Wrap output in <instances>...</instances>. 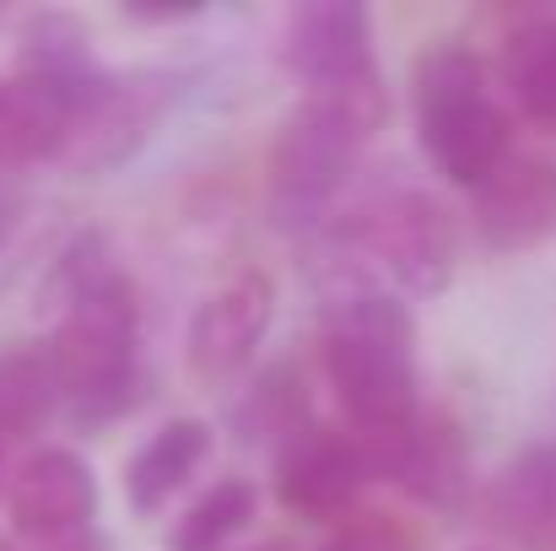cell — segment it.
Here are the masks:
<instances>
[{
	"label": "cell",
	"instance_id": "cell-4",
	"mask_svg": "<svg viewBox=\"0 0 556 551\" xmlns=\"http://www.w3.org/2000/svg\"><path fill=\"white\" fill-rule=\"evenodd\" d=\"M410 103H416L421 152L448 184L476 189L514 152V120L497 98V82L486 60L465 43H443L416 60Z\"/></svg>",
	"mask_w": 556,
	"mask_h": 551
},
{
	"label": "cell",
	"instance_id": "cell-14",
	"mask_svg": "<svg viewBox=\"0 0 556 551\" xmlns=\"http://www.w3.org/2000/svg\"><path fill=\"white\" fill-rule=\"evenodd\" d=\"M216 433L200 416H174L163 422L147 443H136V454L125 460V498L136 514H157L174 492H185L200 476V465L211 460Z\"/></svg>",
	"mask_w": 556,
	"mask_h": 551
},
{
	"label": "cell",
	"instance_id": "cell-23",
	"mask_svg": "<svg viewBox=\"0 0 556 551\" xmlns=\"http://www.w3.org/2000/svg\"><path fill=\"white\" fill-rule=\"evenodd\" d=\"M33 551H114L98 530H76V536H60V541H43V547H33Z\"/></svg>",
	"mask_w": 556,
	"mask_h": 551
},
{
	"label": "cell",
	"instance_id": "cell-3",
	"mask_svg": "<svg viewBox=\"0 0 556 551\" xmlns=\"http://www.w3.org/2000/svg\"><path fill=\"white\" fill-rule=\"evenodd\" d=\"M136 341H141V303H136L130 276H114L54 314L43 358L54 367L60 405L81 427H103L147 395Z\"/></svg>",
	"mask_w": 556,
	"mask_h": 551
},
{
	"label": "cell",
	"instance_id": "cell-11",
	"mask_svg": "<svg viewBox=\"0 0 556 551\" xmlns=\"http://www.w3.org/2000/svg\"><path fill=\"white\" fill-rule=\"evenodd\" d=\"M357 454H363L368 476L394 481L400 492H410L427 509H454L470 487V454L448 416L416 411L410 427H400L394 438H378V443H357Z\"/></svg>",
	"mask_w": 556,
	"mask_h": 551
},
{
	"label": "cell",
	"instance_id": "cell-19",
	"mask_svg": "<svg viewBox=\"0 0 556 551\" xmlns=\"http://www.w3.org/2000/svg\"><path fill=\"white\" fill-rule=\"evenodd\" d=\"M314 422V405H308V384H303V373L292 363H276L265 367L249 389H243V400L232 405V427H238V438H249V443H287L292 433H303Z\"/></svg>",
	"mask_w": 556,
	"mask_h": 551
},
{
	"label": "cell",
	"instance_id": "cell-25",
	"mask_svg": "<svg viewBox=\"0 0 556 551\" xmlns=\"http://www.w3.org/2000/svg\"><path fill=\"white\" fill-rule=\"evenodd\" d=\"M0 487H5V449H0Z\"/></svg>",
	"mask_w": 556,
	"mask_h": 551
},
{
	"label": "cell",
	"instance_id": "cell-5",
	"mask_svg": "<svg viewBox=\"0 0 556 551\" xmlns=\"http://www.w3.org/2000/svg\"><path fill=\"white\" fill-rule=\"evenodd\" d=\"M336 243L346 249V260H357L363 271L389 276L400 292L410 298H432L448 287L454 265H459V227L454 211L427 195V189H378L372 200H363L341 227Z\"/></svg>",
	"mask_w": 556,
	"mask_h": 551
},
{
	"label": "cell",
	"instance_id": "cell-13",
	"mask_svg": "<svg viewBox=\"0 0 556 551\" xmlns=\"http://www.w3.org/2000/svg\"><path fill=\"white\" fill-rule=\"evenodd\" d=\"M486 519L508 541L556 551V438L530 443L486 492Z\"/></svg>",
	"mask_w": 556,
	"mask_h": 551
},
{
	"label": "cell",
	"instance_id": "cell-10",
	"mask_svg": "<svg viewBox=\"0 0 556 551\" xmlns=\"http://www.w3.org/2000/svg\"><path fill=\"white\" fill-rule=\"evenodd\" d=\"M476 238L492 254H525L556 238V158L508 152L476 184Z\"/></svg>",
	"mask_w": 556,
	"mask_h": 551
},
{
	"label": "cell",
	"instance_id": "cell-15",
	"mask_svg": "<svg viewBox=\"0 0 556 551\" xmlns=\"http://www.w3.org/2000/svg\"><path fill=\"white\" fill-rule=\"evenodd\" d=\"M65 114H71V92H60L43 76L11 71L0 82V174L54 163Z\"/></svg>",
	"mask_w": 556,
	"mask_h": 551
},
{
	"label": "cell",
	"instance_id": "cell-20",
	"mask_svg": "<svg viewBox=\"0 0 556 551\" xmlns=\"http://www.w3.org/2000/svg\"><path fill=\"white\" fill-rule=\"evenodd\" d=\"M254 503H260V492H254L249 476H222V481H211L185 514L174 519L168 551H227L232 536L249 530Z\"/></svg>",
	"mask_w": 556,
	"mask_h": 551
},
{
	"label": "cell",
	"instance_id": "cell-18",
	"mask_svg": "<svg viewBox=\"0 0 556 551\" xmlns=\"http://www.w3.org/2000/svg\"><path fill=\"white\" fill-rule=\"evenodd\" d=\"M60 411V384L43 358V341H5L0 347V449L33 438Z\"/></svg>",
	"mask_w": 556,
	"mask_h": 551
},
{
	"label": "cell",
	"instance_id": "cell-7",
	"mask_svg": "<svg viewBox=\"0 0 556 551\" xmlns=\"http://www.w3.org/2000/svg\"><path fill=\"white\" fill-rule=\"evenodd\" d=\"M281 65L303 98H372L389 92L372 60V16L357 0H308L281 27Z\"/></svg>",
	"mask_w": 556,
	"mask_h": 551
},
{
	"label": "cell",
	"instance_id": "cell-6",
	"mask_svg": "<svg viewBox=\"0 0 556 551\" xmlns=\"http://www.w3.org/2000/svg\"><path fill=\"white\" fill-rule=\"evenodd\" d=\"M168 103H174V76H163V71H98L71 98L54 163L81 179L125 168L152 141Z\"/></svg>",
	"mask_w": 556,
	"mask_h": 551
},
{
	"label": "cell",
	"instance_id": "cell-8",
	"mask_svg": "<svg viewBox=\"0 0 556 551\" xmlns=\"http://www.w3.org/2000/svg\"><path fill=\"white\" fill-rule=\"evenodd\" d=\"M276 320V287L265 271H238L227 276L189 320L185 336V358L189 373L200 384H232L249 358L260 352L265 330Z\"/></svg>",
	"mask_w": 556,
	"mask_h": 551
},
{
	"label": "cell",
	"instance_id": "cell-16",
	"mask_svg": "<svg viewBox=\"0 0 556 551\" xmlns=\"http://www.w3.org/2000/svg\"><path fill=\"white\" fill-rule=\"evenodd\" d=\"M497 76H503L514 109L535 130L556 136V11H535L503 33Z\"/></svg>",
	"mask_w": 556,
	"mask_h": 551
},
{
	"label": "cell",
	"instance_id": "cell-12",
	"mask_svg": "<svg viewBox=\"0 0 556 551\" xmlns=\"http://www.w3.org/2000/svg\"><path fill=\"white\" fill-rule=\"evenodd\" d=\"M368 481V465L352 443V433L308 422L276 449V503L303 519H341L352 514L357 492Z\"/></svg>",
	"mask_w": 556,
	"mask_h": 551
},
{
	"label": "cell",
	"instance_id": "cell-22",
	"mask_svg": "<svg viewBox=\"0 0 556 551\" xmlns=\"http://www.w3.org/2000/svg\"><path fill=\"white\" fill-rule=\"evenodd\" d=\"M319 551H416V541L389 514H352V519H341V530Z\"/></svg>",
	"mask_w": 556,
	"mask_h": 551
},
{
	"label": "cell",
	"instance_id": "cell-21",
	"mask_svg": "<svg viewBox=\"0 0 556 551\" xmlns=\"http://www.w3.org/2000/svg\"><path fill=\"white\" fill-rule=\"evenodd\" d=\"M114 276H125L119 260H114V243L87 227V233H76V238L60 249V260H54V271H49V281H43V309L60 314V309H71L76 298L98 292V287L114 281Z\"/></svg>",
	"mask_w": 556,
	"mask_h": 551
},
{
	"label": "cell",
	"instance_id": "cell-26",
	"mask_svg": "<svg viewBox=\"0 0 556 551\" xmlns=\"http://www.w3.org/2000/svg\"><path fill=\"white\" fill-rule=\"evenodd\" d=\"M0 551H16V547H11V541H0Z\"/></svg>",
	"mask_w": 556,
	"mask_h": 551
},
{
	"label": "cell",
	"instance_id": "cell-24",
	"mask_svg": "<svg viewBox=\"0 0 556 551\" xmlns=\"http://www.w3.org/2000/svg\"><path fill=\"white\" fill-rule=\"evenodd\" d=\"M249 551H298L292 541H260V547H249Z\"/></svg>",
	"mask_w": 556,
	"mask_h": 551
},
{
	"label": "cell",
	"instance_id": "cell-9",
	"mask_svg": "<svg viewBox=\"0 0 556 551\" xmlns=\"http://www.w3.org/2000/svg\"><path fill=\"white\" fill-rule=\"evenodd\" d=\"M5 509H11V530L27 536L33 547L92 530L98 514V476L76 449H33L5 487Z\"/></svg>",
	"mask_w": 556,
	"mask_h": 551
},
{
	"label": "cell",
	"instance_id": "cell-17",
	"mask_svg": "<svg viewBox=\"0 0 556 551\" xmlns=\"http://www.w3.org/2000/svg\"><path fill=\"white\" fill-rule=\"evenodd\" d=\"M16 71L27 76H43L54 82L60 92H81L103 65H98V49H92V33L81 16L71 11H33L22 38H16Z\"/></svg>",
	"mask_w": 556,
	"mask_h": 551
},
{
	"label": "cell",
	"instance_id": "cell-1",
	"mask_svg": "<svg viewBox=\"0 0 556 551\" xmlns=\"http://www.w3.org/2000/svg\"><path fill=\"white\" fill-rule=\"evenodd\" d=\"M319 363L352 443L394 438L416 422V320L357 260H341L319 292Z\"/></svg>",
	"mask_w": 556,
	"mask_h": 551
},
{
	"label": "cell",
	"instance_id": "cell-2",
	"mask_svg": "<svg viewBox=\"0 0 556 551\" xmlns=\"http://www.w3.org/2000/svg\"><path fill=\"white\" fill-rule=\"evenodd\" d=\"M389 120V92L378 98H303L265 158V205L281 233H314L330 200L352 179L363 147Z\"/></svg>",
	"mask_w": 556,
	"mask_h": 551
}]
</instances>
